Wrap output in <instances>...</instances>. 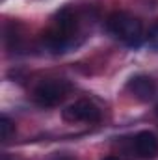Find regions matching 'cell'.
Instances as JSON below:
<instances>
[{"instance_id":"1","label":"cell","mask_w":158,"mask_h":160,"mask_svg":"<svg viewBox=\"0 0 158 160\" xmlns=\"http://www.w3.org/2000/svg\"><path fill=\"white\" fill-rule=\"evenodd\" d=\"M75 30H77V15L73 9L65 8L56 15L52 28L43 36V45L54 54L67 52V48L73 43Z\"/></svg>"},{"instance_id":"2","label":"cell","mask_w":158,"mask_h":160,"mask_svg":"<svg viewBox=\"0 0 158 160\" xmlns=\"http://www.w3.org/2000/svg\"><path fill=\"white\" fill-rule=\"evenodd\" d=\"M108 30L112 36L123 41L130 48H138L143 43V24L138 17L126 13V11H116L108 17Z\"/></svg>"},{"instance_id":"3","label":"cell","mask_w":158,"mask_h":160,"mask_svg":"<svg viewBox=\"0 0 158 160\" xmlns=\"http://www.w3.org/2000/svg\"><path fill=\"white\" fill-rule=\"evenodd\" d=\"M71 86L67 80L62 78H47L39 82L34 89V101L39 106H56L60 104L67 93H69Z\"/></svg>"},{"instance_id":"4","label":"cell","mask_w":158,"mask_h":160,"mask_svg":"<svg viewBox=\"0 0 158 160\" xmlns=\"http://www.w3.org/2000/svg\"><path fill=\"white\" fill-rule=\"evenodd\" d=\"M67 123H97L101 121V110L89 101H77L62 112Z\"/></svg>"},{"instance_id":"5","label":"cell","mask_w":158,"mask_h":160,"mask_svg":"<svg viewBox=\"0 0 158 160\" xmlns=\"http://www.w3.org/2000/svg\"><path fill=\"white\" fill-rule=\"evenodd\" d=\"M128 91L141 102H147L155 97L156 93V82L147 77V75H138V77H132L128 82Z\"/></svg>"},{"instance_id":"6","label":"cell","mask_w":158,"mask_h":160,"mask_svg":"<svg viewBox=\"0 0 158 160\" xmlns=\"http://www.w3.org/2000/svg\"><path fill=\"white\" fill-rule=\"evenodd\" d=\"M134 149L140 158H155L158 155V138L149 130H141L134 138Z\"/></svg>"},{"instance_id":"7","label":"cell","mask_w":158,"mask_h":160,"mask_svg":"<svg viewBox=\"0 0 158 160\" xmlns=\"http://www.w3.org/2000/svg\"><path fill=\"white\" fill-rule=\"evenodd\" d=\"M0 134H2V142H9L11 136L15 134V125L7 116L0 118Z\"/></svg>"},{"instance_id":"8","label":"cell","mask_w":158,"mask_h":160,"mask_svg":"<svg viewBox=\"0 0 158 160\" xmlns=\"http://www.w3.org/2000/svg\"><path fill=\"white\" fill-rule=\"evenodd\" d=\"M147 43H149V47H151L153 50H156V52H158V21L151 26V30H149Z\"/></svg>"},{"instance_id":"9","label":"cell","mask_w":158,"mask_h":160,"mask_svg":"<svg viewBox=\"0 0 158 160\" xmlns=\"http://www.w3.org/2000/svg\"><path fill=\"white\" fill-rule=\"evenodd\" d=\"M104 160H117V158H116V157H106Z\"/></svg>"},{"instance_id":"10","label":"cell","mask_w":158,"mask_h":160,"mask_svg":"<svg viewBox=\"0 0 158 160\" xmlns=\"http://www.w3.org/2000/svg\"><path fill=\"white\" fill-rule=\"evenodd\" d=\"M2 160H11V158H9L7 155H4V157H2Z\"/></svg>"},{"instance_id":"11","label":"cell","mask_w":158,"mask_h":160,"mask_svg":"<svg viewBox=\"0 0 158 160\" xmlns=\"http://www.w3.org/2000/svg\"><path fill=\"white\" fill-rule=\"evenodd\" d=\"M155 112H156V116H158V102H156V106H155Z\"/></svg>"},{"instance_id":"12","label":"cell","mask_w":158,"mask_h":160,"mask_svg":"<svg viewBox=\"0 0 158 160\" xmlns=\"http://www.w3.org/2000/svg\"><path fill=\"white\" fill-rule=\"evenodd\" d=\"M62 160H71V158H62Z\"/></svg>"}]
</instances>
